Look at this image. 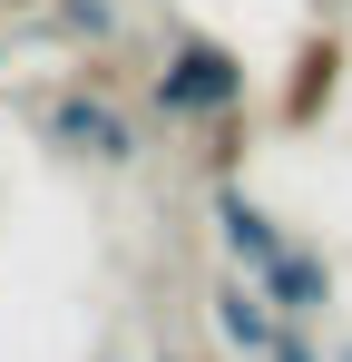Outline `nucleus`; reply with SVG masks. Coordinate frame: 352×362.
Listing matches in <instances>:
<instances>
[{"instance_id": "f257e3e1", "label": "nucleus", "mask_w": 352, "mask_h": 362, "mask_svg": "<svg viewBox=\"0 0 352 362\" xmlns=\"http://www.w3.org/2000/svg\"><path fill=\"white\" fill-rule=\"evenodd\" d=\"M245 98H254V69H245L235 40H216V30H167V49L147 69V108L167 127H235Z\"/></svg>"}, {"instance_id": "6e6552de", "label": "nucleus", "mask_w": 352, "mask_h": 362, "mask_svg": "<svg viewBox=\"0 0 352 362\" xmlns=\"http://www.w3.org/2000/svg\"><path fill=\"white\" fill-rule=\"evenodd\" d=\"M264 362H323V353H313V323H284V333H274V353H264Z\"/></svg>"}, {"instance_id": "f03ea898", "label": "nucleus", "mask_w": 352, "mask_h": 362, "mask_svg": "<svg viewBox=\"0 0 352 362\" xmlns=\"http://www.w3.org/2000/svg\"><path fill=\"white\" fill-rule=\"evenodd\" d=\"M30 127L49 137L59 157H78V167H98V177H127L137 157H147V127L117 108L108 88L88 78V69H69L49 88H30Z\"/></svg>"}, {"instance_id": "20e7f679", "label": "nucleus", "mask_w": 352, "mask_h": 362, "mask_svg": "<svg viewBox=\"0 0 352 362\" xmlns=\"http://www.w3.org/2000/svg\"><path fill=\"white\" fill-rule=\"evenodd\" d=\"M254 284H264V303H274L284 323H323V313H333V255L293 235L284 255H274V264L254 274Z\"/></svg>"}, {"instance_id": "1a4fd4ad", "label": "nucleus", "mask_w": 352, "mask_h": 362, "mask_svg": "<svg viewBox=\"0 0 352 362\" xmlns=\"http://www.w3.org/2000/svg\"><path fill=\"white\" fill-rule=\"evenodd\" d=\"M0 10H49V0H0Z\"/></svg>"}, {"instance_id": "39448f33", "label": "nucleus", "mask_w": 352, "mask_h": 362, "mask_svg": "<svg viewBox=\"0 0 352 362\" xmlns=\"http://www.w3.org/2000/svg\"><path fill=\"white\" fill-rule=\"evenodd\" d=\"M216 245H225V264H235V274H264V264H274L293 235H284V226H274V216H264V206H254L235 177H216Z\"/></svg>"}, {"instance_id": "f8f14e48", "label": "nucleus", "mask_w": 352, "mask_h": 362, "mask_svg": "<svg viewBox=\"0 0 352 362\" xmlns=\"http://www.w3.org/2000/svg\"><path fill=\"white\" fill-rule=\"evenodd\" d=\"M117 362H127V353H117Z\"/></svg>"}, {"instance_id": "7ed1b4c3", "label": "nucleus", "mask_w": 352, "mask_h": 362, "mask_svg": "<svg viewBox=\"0 0 352 362\" xmlns=\"http://www.w3.org/2000/svg\"><path fill=\"white\" fill-rule=\"evenodd\" d=\"M206 323H216V343H225L235 362H264V353H274V333H284V313L264 303V284L235 274V264H225V284L206 294Z\"/></svg>"}, {"instance_id": "0eeeda50", "label": "nucleus", "mask_w": 352, "mask_h": 362, "mask_svg": "<svg viewBox=\"0 0 352 362\" xmlns=\"http://www.w3.org/2000/svg\"><path fill=\"white\" fill-rule=\"evenodd\" d=\"M59 30L69 40H117V0H59Z\"/></svg>"}, {"instance_id": "9d476101", "label": "nucleus", "mask_w": 352, "mask_h": 362, "mask_svg": "<svg viewBox=\"0 0 352 362\" xmlns=\"http://www.w3.org/2000/svg\"><path fill=\"white\" fill-rule=\"evenodd\" d=\"M0 69H10V30H0Z\"/></svg>"}, {"instance_id": "423d86ee", "label": "nucleus", "mask_w": 352, "mask_h": 362, "mask_svg": "<svg viewBox=\"0 0 352 362\" xmlns=\"http://www.w3.org/2000/svg\"><path fill=\"white\" fill-rule=\"evenodd\" d=\"M343 40H333V30H303V40H293V78H284V127H313L323 118V108H333V98H343Z\"/></svg>"}, {"instance_id": "9b49d317", "label": "nucleus", "mask_w": 352, "mask_h": 362, "mask_svg": "<svg viewBox=\"0 0 352 362\" xmlns=\"http://www.w3.org/2000/svg\"><path fill=\"white\" fill-rule=\"evenodd\" d=\"M333 362H352V343H343V353H333Z\"/></svg>"}]
</instances>
